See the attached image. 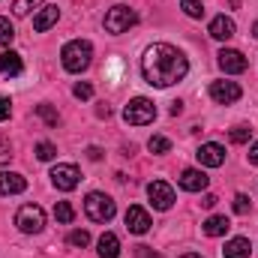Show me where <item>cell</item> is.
<instances>
[{
	"label": "cell",
	"instance_id": "obj_36",
	"mask_svg": "<svg viewBox=\"0 0 258 258\" xmlns=\"http://www.w3.org/2000/svg\"><path fill=\"white\" fill-rule=\"evenodd\" d=\"M177 114H183V102H171V117H177Z\"/></svg>",
	"mask_w": 258,
	"mask_h": 258
},
{
	"label": "cell",
	"instance_id": "obj_20",
	"mask_svg": "<svg viewBox=\"0 0 258 258\" xmlns=\"http://www.w3.org/2000/svg\"><path fill=\"white\" fill-rule=\"evenodd\" d=\"M99 258H120V240H117V234L105 231L99 237Z\"/></svg>",
	"mask_w": 258,
	"mask_h": 258
},
{
	"label": "cell",
	"instance_id": "obj_11",
	"mask_svg": "<svg viewBox=\"0 0 258 258\" xmlns=\"http://www.w3.org/2000/svg\"><path fill=\"white\" fill-rule=\"evenodd\" d=\"M123 219H126V228L132 231V234H147V231H150V225H153V222H150V213H147L144 207H138V204H132V207H129Z\"/></svg>",
	"mask_w": 258,
	"mask_h": 258
},
{
	"label": "cell",
	"instance_id": "obj_33",
	"mask_svg": "<svg viewBox=\"0 0 258 258\" xmlns=\"http://www.w3.org/2000/svg\"><path fill=\"white\" fill-rule=\"evenodd\" d=\"M135 255L138 258H162L159 252H150V246H135Z\"/></svg>",
	"mask_w": 258,
	"mask_h": 258
},
{
	"label": "cell",
	"instance_id": "obj_10",
	"mask_svg": "<svg viewBox=\"0 0 258 258\" xmlns=\"http://www.w3.org/2000/svg\"><path fill=\"white\" fill-rule=\"evenodd\" d=\"M195 156H198V162H201L204 168H219V165L225 162V147L216 144V141H207V144H201V147L195 150Z\"/></svg>",
	"mask_w": 258,
	"mask_h": 258
},
{
	"label": "cell",
	"instance_id": "obj_12",
	"mask_svg": "<svg viewBox=\"0 0 258 258\" xmlns=\"http://www.w3.org/2000/svg\"><path fill=\"white\" fill-rule=\"evenodd\" d=\"M216 57H219L222 72H228V75H240V72H246V57H243L240 51H234V48H222Z\"/></svg>",
	"mask_w": 258,
	"mask_h": 258
},
{
	"label": "cell",
	"instance_id": "obj_2",
	"mask_svg": "<svg viewBox=\"0 0 258 258\" xmlns=\"http://www.w3.org/2000/svg\"><path fill=\"white\" fill-rule=\"evenodd\" d=\"M93 60V45L87 42V39H72V42H66L63 51H60V63H63L66 72H84L87 66Z\"/></svg>",
	"mask_w": 258,
	"mask_h": 258
},
{
	"label": "cell",
	"instance_id": "obj_35",
	"mask_svg": "<svg viewBox=\"0 0 258 258\" xmlns=\"http://www.w3.org/2000/svg\"><path fill=\"white\" fill-rule=\"evenodd\" d=\"M249 162H252V165H258V141L249 147Z\"/></svg>",
	"mask_w": 258,
	"mask_h": 258
},
{
	"label": "cell",
	"instance_id": "obj_4",
	"mask_svg": "<svg viewBox=\"0 0 258 258\" xmlns=\"http://www.w3.org/2000/svg\"><path fill=\"white\" fill-rule=\"evenodd\" d=\"M84 213H87V219H93V222H111L114 213H117V207H114L111 195L87 192V198H84Z\"/></svg>",
	"mask_w": 258,
	"mask_h": 258
},
{
	"label": "cell",
	"instance_id": "obj_3",
	"mask_svg": "<svg viewBox=\"0 0 258 258\" xmlns=\"http://www.w3.org/2000/svg\"><path fill=\"white\" fill-rule=\"evenodd\" d=\"M123 120H126L129 126H147V123H153V120H156V105H153V99H147V96L129 99V105L123 108Z\"/></svg>",
	"mask_w": 258,
	"mask_h": 258
},
{
	"label": "cell",
	"instance_id": "obj_5",
	"mask_svg": "<svg viewBox=\"0 0 258 258\" xmlns=\"http://www.w3.org/2000/svg\"><path fill=\"white\" fill-rule=\"evenodd\" d=\"M15 225H18L24 234H39V231L45 228V210H42L39 204H24V207H18V213H15Z\"/></svg>",
	"mask_w": 258,
	"mask_h": 258
},
{
	"label": "cell",
	"instance_id": "obj_25",
	"mask_svg": "<svg viewBox=\"0 0 258 258\" xmlns=\"http://www.w3.org/2000/svg\"><path fill=\"white\" fill-rule=\"evenodd\" d=\"M12 39H15L12 21H9V18H0V45H12Z\"/></svg>",
	"mask_w": 258,
	"mask_h": 258
},
{
	"label": "cell",
	"instance_id": "obj_31",
	"mask_svg": "<svg viewBox=\"0 0 258 258\" xmlns=\"http://www.w3.org/2000/svg\"><path fill=\"white\" fill-rule=\"evenodd\" d=\"M72 93H75V99H90V96H93V84H87V81H78V84L72 87Z\"/></svg>",
	"mask_w": 258,
	"mask_h": 258
},
{
	"label": "cell",
	"instance_id": "obj_7",
	"mask_svg": "<svg viewBox=\"0 0 258 258\" xmlns=\"http://www.w3.org/2000/svg\"><path fill=\"white\" fill-rule=\"evenodd\" d=\"M147 198H150V204H153L156 210H171V204L177 201L174 189H171L165 180H153V183H147Z\"/></svg>",
	"mask_w": 258,
	"mask_h": 258
},
{
	"label": "cell",
	"instance_id": "obj_8",
	"mask_svg": "<svg viewBox=\"0 0 258 258\" xmlns=\"http://www.w3.org/2000/svg\"><path fill=\"white\" fill-rule=\"evenodd\" d=\"M240 96H243V90H240L237 81H213V84H210V99L219 102V105H231V102H237Z\"/></svg>",
	"mask_w": 258,
	"mask_h": 258
},
{
	"label": "cell",
	"instance_id": "obj_16",
	"mask_svg": "<svg viewBox=\"0 0 258 258\" xmlns=\"http://www.w3.org/2000/svg\"><path fill=\"white\" fill-rule=\"evenodd\" d=\"M21 72H24L21 54H15V51H3V54H0V75H3V78H15V75H21Z\"/></svg>",
	"mask_w": 258,
	"mask_h": 258
},
{
	"label": "cell",
	"instance_id": "obj_14",
	"mask_svg": "<svg viewBox=\"0 0 258 258\" xmlns=\"http://www.w3.org/2000/svg\"><path fill=\"white\" fill-rule=\"evenodd\" d=\"M27 189V180L24 174L18 171H0V195H18Z\"/></svg>",
	"mask_w": 258,
	"mask_h": 258
},
{
	"label": "cell",
	"instance_id": "obj_40",
	"mask_svg": "<svg viewBox=\"0 0 258 258\" xmlns=\"http://www.w3.org/2000/svg\"><path fill=\"white\" fill-rule=\"evenodd\" d=\"M180 258H201V255H198V252H183Z\"/></svg>",
	"mask_w": 258,
	"mask_h": 258
},
{
	"label": "cell",
	"instance_id": "obj_18",
	"mask_svg": "<svg viewBox=\"0 0 258 258\" xmlns=\"http://www.w3.org/2000/svg\"><path fill=\"white\" fill-rule=\"evenodd\" d=\"M249 252H252L249 237H231L222 249V258H249Z\"/></svg>",
	"mask_w": 258,
	"mask_h": 258
},
{
	"label": "cell",
	"instance_id": "obj_29",
	"mask_svg": "<svg viewBox=\"0 0 258 258\" xmlns=\"http://www.w3.org/2000/svg\"><path fill=\"white\" fill-rule=\"evenodd\" d=\"M180 6H183V12H186L189 18H201V15H204L201 0H180Z\"/></svg>",
	"mask_w": 258,
	"mask_h": 258
},
{
	"label": "cell",
	"instance_id": "obj_15",
	"mask_svg": "<svg viewBox=\"0 0 258 258\" xmlns=\"http://www.w3.org/2000/svg\"><path fill=\"white\" fill-rule=\"evenodd\" d=\"M234 21L231 18H225V15H216L213 21H210V27H207V33L213 36V39H219V42H225V39H231L234 36Z\"/></svg>",
	"mask_w": 258,
	"mask_h": 258
},
{
	"label": "cell",
	"instance_id": "obj_1",
	"mask_svg": "<svg viewBox=\"0 0 258 258\" xmlns=\"http://www.w3.org/2000/svg\"><path fill=\"white\" fill-rule=\"evenodd\" d=\"M186 72H189V60L183 57L180 48H174L168 42L150 45L141 57V75L153 87H171V84L183 81Z\"/></svg>",
	"mask_w": 258,
	"mask_h": 258
},
{
	"label": "cell",
	"instance_id": "obj_17",
	"mask_svg": "<svg viewBox=\"0 0 258 258\" xmlns=\"http://www.w3.org/2000/svg\"><path fill=\"white\" fill-rule=\"evenodd\" d=\"M57 18H60V9L57 6H42V12L33 18V30L36 33H45V30H51L57 24Z\"/></svg>",
	"mask_w": 258,
	"mask_h": 258
},
{
	"label": "cell",
	"instance_id": "obj_32",
	"mask_svg": "<svg viewBox=\"0 0 258 258\" xmlns=\"http://www.w3.org/2000/svg\"><path fill=\"white\" fill-rule=\"evenodd\" d=\"M9 114H12V102H9L6 96H0V123L9 120Z\"/></svg>",
	"mask_w": 258,
	"mask_h": 258
},
{
	"label": "cell",
	"instance_id": "obj_24",
	"mask_svg": "<svg viewBox=\"0 0 258 258\" xmlns=\"http://www.w3.org/2000/svg\"><path fill=\"white\" fill-rule=\"evenodd\" d=\"M57 156V147L51 144V141H39L36 144V159H42V162H51Z\"/></svg>",
	"mask_w": 258,
	"mask_h": 258
},
{
	"label": "cell",
	"instance_id": "obj_37",
	"mask_svg": "<svg viewBox=\"0 0 258 258\" xmlns=\"http://www.w3.org/2000/svg\"><path fill=\"white\" fill-rule=\"evenodd\" d=\"M87 156H90V159H102V150H99V147H90Z\"/></svg>",
	"mask_w": 258,
	"mask_h": 258
},
{
	"label": "cell",
	"instance_id": "obj_41",
	"mask_svg": "<svg viewBox=\"0 0 258 258\" xmlns=\"http://www.w3.org/2000/svg\"><path fill=\"white\" fill-rule=\"evenodd\" d=\"M252 33H255V39H258V21H255V24H252Z\"/></svg>",
	"mask_w": 258,
	"mask_h": 258
},
{
	"label": "cell",
	"instance_id": "obj_26",
	"mask_svg": "<svg viewBox=\"0 0 258 258\" xmlns=\"http://www.w3.org/2000/svg\"><path fill=\"white\" fill-rule=\"evenodd\" d=\"M39 3H42V0H15V3H12V12H15L18 18H24V15H27L30 9H36Z\"/></svg>",
	"mask_w": 258,
	"mask_h": 258
},
{
	"label": "cell",
	"instance_id": "obj_13",
	"mask_svg": "<svg viewBox=\"0 0 258 258\" xmlns=\"http://www.w3.org/2000/svg\"><path fill=\"white\" fill-rule=\"evenodd\" d=\"M207 183H210V177L201 168H183V174H180V189H186V192H204Z\"/></svg>",
	"mask_w": 258,
	"mask_h": 258
},
{
	"label": "cell",
	"instance_id": "obj_38",
	"mask_svg": "<svg viewBox=\"0 0 258 258\" xmlns=\"http://www.w3.org/2000/svg\"><path fill=\"white\" fill-rule=\"evenodd\" d=\"M96 114H99V117H108V114H111V108H108V105H99V108H96Z\"/></svg>",
	"mask_w": 258,
	"mask_h": 258
},
{
	"label": "cell",
	"instance_id": "obj_22",
	"mask_svg": "<svg viewBox=\"0 0 258 258\" xmlns=\"http://www.w3.org/2000/svg\"><path fill=\"white\" fill-rule=\"evenodd\" d=\"M66 243H69L72 249H84V246L90 243V234H87L84 228H75V231H69V237H66Z\"/></svg>",
	"mask_w": 258,
	"mask_h": 258
},
{
	"label": "cell",
	"instance_id": "obj_27",
	"mask_svg": "<svg viewBox=\"0 0 258 258\" xmlns=\"http://www.w3.org/2000/svg\"><path fill=\"white\" fill-rule=\"evenodd\" d=\"M234 213H240V216H246L249 210H252V201H249V195H243V192H237L234 195Z\"/></svg>",
	"mask_w": 258,
	"mask_h": 258
},
{
	"label": "cell",
	"instance_id": "obj_6",
	"mask_svg": "<svg viewBox=\"0 0 258 258\" xmlns=\"http://www.w3.org/2000/svg\"><path fill=\"white\" fill-rule=\"evenodd\" d=\"M138 21V15H135V9H129V6H111L108 12H105V30L108 33H126L129 27Z\"/></svg>",
	"mask_w": 258,
	"mask_h": 258
},
{
	"label": "cell",
	"instance_id": "obj_30",
	"mask_svg": "<svg viewBox=\"0 0 258 258\" xmlns=\"http://www.w3.org/2000/svg\"><path fill=\"white\" fill-rule=\"evenodd\" d=\"M249 135H252V129H249V126H234L231 132H228V138H231L234 144H246V141H249Z\"/></svg>",
	"mask_w": 258,
	"mask_h": 258
},
{
	"label": "cell",
	"instance_id": "obj_28",
	"mask_svg": "<svg viewBox=\"0 0 258 258\" xmlns=\"http://www.w3.org/2000/svg\"><path fill=\"white\" fill-rule=\"evenodd\" d=\"M36 114H39L48 126H57V120H60V117H57V111H54L51 105H36Z\"/></svg>",
	"mask_w": 258,
	"mask_h": 258
},
{
	"label": "cell",
	"instance_id": "obj_34",
	"mask_svg": "<svg viewBox=\"0 0 258 258\" xmlns=\"http://www.w3.org/2000/svg\"><path fill=\"white\" fill-rule=\"evenodd\" d=\"M216 201H219V198H216V195H204V198H201V204H204V207H216Z\"/></svg>",
	"mask_w": 258,
	"mask_h": 258
},
{
	"label": "cell",
	"instance_id": "obj_39",
	"mask_svg": "<svg viewBox=\"0 0 258 258\" xmlns=\"http://www.w3.org/2000/svg\"><path fill=\"white\" fill-rule=\"evenodd\" d=\"M6 159H12V153H9L6 147H0V162H6Z\"/></svg>",
	"mask_w": 258,
	"mask_h": 258
},
{
	"label": "cell",
	"instance_id": "obj_9",
	"mask_svg": "<svg viewBox=\"0 0 258 258\" xmlns=\"http://www.w3.org/2000/svg\"><path fill=\"white\" fill-rule=\"evenodd\" d=\"M78 180H81V174H78L75 165H54V168H51V183H54L60 192H72V189L78 186Z\"/></svg>",
	"mask_w": 258,
	"mask_h": 258
},
{
	"label": "cell",
	"instance_id": "obj_21",
	"mask_svg": "<svg viewBox=\"0 0 258 258\" xmlns=\"http://www.w3.org/2000/svg\"><path fill=\"white\" fill-rule=\"evenodd\" d=\"M54 219H57L60 225H69V222L75 219V210H72L69 201H57V204H54Z\"/></svg>",
	"mask_w": 258,
	"mask_h": 258
},
{
	"label": "cell",
	"instance_id": "obj_23",
	"mask_svg": "<svg viewBox=\"0 0 258 258\" xmlns=\"http://www.w3.org/2000/svg\"><path fill=\"white\" fill-rule=\"evenodd\" d=\"M147 150H150V153H168V150H171V141H168L165 135H153V138L147 141Z\"/></svg>",
	"mask_w": 258,
	"mask_h": 258
},
{
	"label": "cell",
	"instance_id": "obj_19",
	"mask_svg": "<svg viewBox=\"0 0 258 258\" xmlns=\"http://www.w3.org/2000/svg\"><path fill=\"white\" fill-rule=\"evenodd\" d=\"M228 228H231L228 216H210V219H204V225H201V231H204L207 237H222Z\"/></svg>",
	"mask_w": 258,
	"mask_h": 258
}]
</instances>
